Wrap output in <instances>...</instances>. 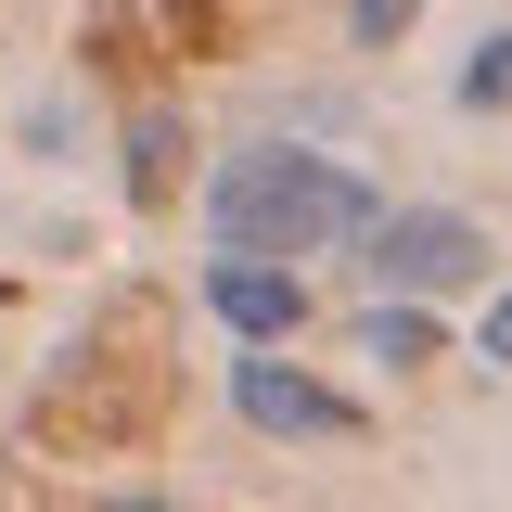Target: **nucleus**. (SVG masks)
Returning <instances> with one entry per match:
<instances>
[{"mask_svg": "<svg viewBox=\"0 0 512 512\" xmlns=\"http://www.w3.org/2000/svg\"><path fill=\"white\" fill-rule=\"evenodd\" d=\"M474 359H487V372H512V295L487 308V333H474Z\"/></svg>", "mask_w": 512, "mask_h": 512, "instance_id": "1a4fd4ad", "label": "nucleus"}, {"mask_svg": "<svg viewBox=\"0 0 512 512\" xmlns=\"http://www.w3.org/2000/svg\"><path fill=\"white\" fill-rule=\"evenodd\" d=\"M359 359H384V372H423V359H436V320H423V308H359Z\"/></svg>", "mask_w": 512, "mask_h": 512, "instance_id": "0eeeda50", "label": "nucleus"}, {"mask_svg": "<svg viewBox=\"0 0 512 512\" xmlns=\"http://www.w3.org/2000/svg\"><path fill=\"white\" fill-rule=\"evenodd\" d=\"M231 410L269 423V436H295V448H346V436H359V397L308 384L295 359H231Z\"/></svg>", "mask_w": 512, "mask_h": 512, "instance_id": "7ed1b4c3", "label": "nucleus"}, {"mask_svg": "<svg viewBox=\"0 0 512 512\" xmlns=\"http://www.w3.org/2000/svg\"><path fill=\"white\" fill-rule=\"evenodd\" d=\"M410 13H423V0H346V39H359V52H397Z\"/></svg>", "mask_w": 512, "mask_h": 512, "instance_id": "6e6552de", "label": "nucleus"}, {"mask_svg": "<svg viewBox=\"0 0 512 512\" xmlns=\"http://www.w3.org/2000/svg\"><path fill=\"white\" fill-rule=\"evenodd\" d=\"M180 154H192V128L154 103V116H128L116 128V180H128V205H167L180 192Z\"/></svg>", "mask_w": 512, "mask_h": 512, "instance_id": "39448f33", "label": "nucleus"}, {"mask_svg": "<svg viewBox=\"0 0 512 512\" xmlns=\"http://www.w3.org/2000/svg\"><path fill=\"white\" fill-rule=\"evenodd\" d=\"M487 218L461 205H384V231L359 244V308H423V295H474L487 282Z\"/></svg>", "mask_w": 512, "mask_h": 512, "instance_id": "f03ea898", "label": "nucleus"}, {"mask_svg": "<svg viewBox=\"0 0 512 512\" xmlns=\"http://www.w3.org/2000/svg\"><path fill=\"white\" fill-rule=\"evenodd\" d=\"M103 512H167V500H141V487H128V500H103Z\"/></svg>", "mask_w": 512, "mask_h": 512, "instance_id": "9d476101", "label": "nucleus"}, {"mask_svg": "<svg viewBox=\"0 0 512 512\" xmlns=\"http://www.w3.org/2000/svg\"><path fill=\"white\" fill-rule=\"evenodd\" d=\"M448 103H461V116H512V26H487L474 52L448 64Z\"/></svg>", "mask_w": 512, "mask_h": 512, "instance_id": "423d86ee", "label": "nucleus"}, {"mask_svg": "<svg viewBox=\"0 0 512 512\" xmlns=\"http://www.w3.org/2000/svg\"><path fill=\"white\" fill-rule=\"evenodd\" d=\"M205 231H218V256H244V269H295V256L372 244V231H384V192H372V167H346V154L244 141V154L205 180Z\"/></svg>", "mask_w": 512, "mask_h": 512, "instance_id": "f257e3e1", "label": "nucleus"}, {"mask_svg": "<svg viewBox=\"0 0 512 512\" xmlns=\"http://www.w3.org/2000/svg\"><path fill=\"white\" fill-rule=\"evenodd\" d=\"M205 308L231 320L244 359H256V346H282V333L308 320V282H295V269H244V256H205Z\"/></svg>", "mask_w": 512, "mask_h": 512, "instance_id": "20e7f679", "label": "nucleus"}]
</instances>
